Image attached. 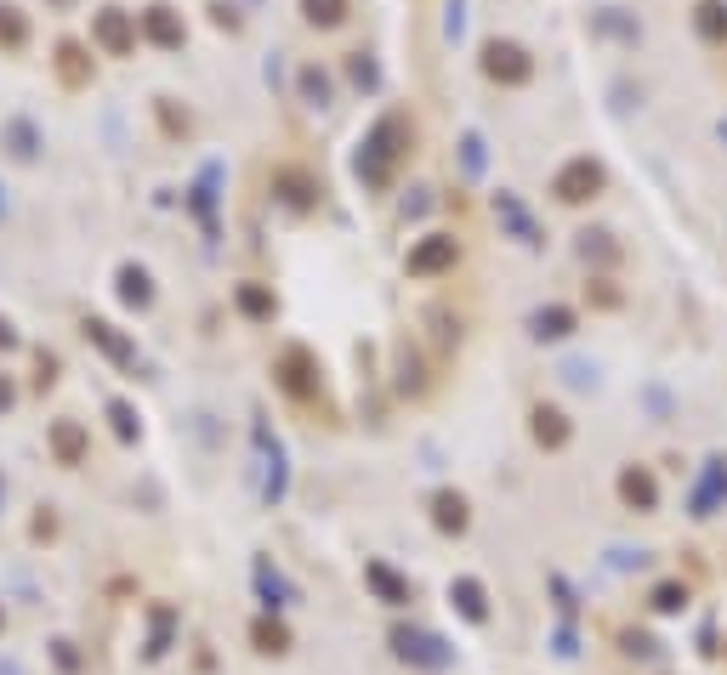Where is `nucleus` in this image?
Here are the masks:
<instances>
[{"mask_svg": "<svg viewBox=\"0 0 727 675\" xmlns=\"http://www.w3.org/2000/svg\"><path fill=\"white\" fill-rule=\"evenodd\" d=\"M409 154H415V114H409V108H387V114L364 131V142H358V154H353L358 188L387 193L392 182H398Z\"/></svg>", "mask_w": 727, "mask_h": 675, "instance_id": "1", "label": "nucleus"}, {"mask_svg": "<svg viewBox=\"0 0 727 675\" xmlns=\"http://www.w3.org/2000/svg\"><path fill=\"white\" fill-rule=\"evenodd\" d=\"M478 69H483V80H489V86L523 91L534 80V57H529V46H523V40L489 35V40H483V52H478Z\"/></svg>", "mask_w": 727, "mask_h": 675, "instance_id": "2", "label": "nucleus"}, {"mask_svg": "<svg viewBox=\"0 0 727 675\" xmlns=\"http://www.w3.org/2000/svg\"><path fill=\"white\" fill-rule=\"evenodd\" d=\"M603 188H608V165L603 159H591V154H574V159H563V165L551 171V199L568 205V210L591 205Z\"/></svg>", "mask_w": 727, "mask_h": 675, "instance_id": "3", "label": "nucleus"}, {"mask_svg": "<svg viewBox=\"0 0 727 675\" xmlns=\"http://www.w3.org/2000/svg\"><path fill=\"white\" fill-rule=\"evenodd\" d=\"M466 256V244L455 239V233H444V227H432V233H421V239L409 244V256H404V273L409 278H444L455 273Z\"/></svg>", "mask_w": 727, "mask_h": 675, "instance_id": "4", "label": "nucleus"}, {"mask_svg": "<svg viewBox=\"0 0 727 675\" xmlns=\"http://www.w3.org/2000/svg\"><path fill=\"white\" fill-rule=\"evenodd\" d=\"M267 188H273V199H279L284 210H296V216L319 210V199H324V182L307 171V165H273V171H267Z\"/></svg>", "mask_w": 727, "mask_h": 675, "instance_id": "5", "label": "nucleus"}, {"mask_svg": "<svg viewBox=\"0 0 727 675\" xmlns=\"http://www.w3.org/2000/svg\"><path fill=\"white\" fill-rule=\"evenodd\" d=\"M137 18L131 12H120V6H97L91 12V46L103 57H131L137 52Z\"/></svg>", "mask_w": 727, "mask_h": 675, "instance_id": "6", "label": "nucleus"}, {"mask_svg": "<svg viewBox=\"0 0 727 675\" xmlns=\"http://www.w3.org/2000/svg\"><path fill=\"white\" fill-rule=\"evenodd\" d=\"M273 375H279V386H284V392H296V398H313V392H324V369H319V358H313L302 341H290V347L279 352Z\"/></svg>", "mask_w": 727, "mask_h": 675, "instance_id": "7", "label": "nucleus"}, {"mask_svg": "<svg viewBox=\"0 0 727 675\" xmlns=\"http://www.w3.org/2000/svg\"><path fill=\"white\" fill-rule=\"evenodd\" d=\"M495 222L506 227V233L523 244V250H540V244H546V233H540V222H534V210L523 205L512 188H500V193H495Z\"/></svg>", "mask_w": 727, "mask_h": 675, "instance_id": "8", "label": "nucleus"}, {"mask_svg": "<svg viewBox=\"0 0 727 675\" xmlns=\"http://www.w3.org/2000/svg\"><path fill=\"white\" fill-rule=\"evenodd\" d=\"M137 35L148 40V46H160V52H182V40H188V29H182V12L177 6H165V0H154L148 12L137 18Z\"/></svg>", "mask_w": 727, "mask_h": 675, "instance_id": "9", "label": "nucleus"}, {"mask_svg": "<svg viewBox=\"0 0 727 675\" xmlns=\"http://www.w3.org/2000/svg\"><path fill=\"white\" fill-rule=\"evenodd\" d=\"M0 148H6V154L18 159V165H35L46 142H40V125L29 120V114H12V120L0 125Z\"/></svg>", "mask_w": 727, "mask_h": 675, "instance_id": "10", "label": "nucleus"}, {"mask_svg": "<svg viewBox=\"0 0 727 675\" xmlns=\"http://www.w3.org/2000/svg\"><path fill=\"white\" fill-rule=\"evenodd\" d=\"M52 69H57V80H63V91H86L91 86V52L80 46V40H57Z\"/></svg>", "mask_w": 727, "mask_h": 675, "instance_id": "11", "label": "nucleus"}, {"mask_svg": "<svg viewBox=\"0 0 727 675\" xmlns=\"http://www.w3.org/2000/svg\"><path fill=\"white\" fill-rule=\"evenodd\" d=\"M114 290H120V301L131 312H148V307H154V273H148V267H137V261H120Z\"/></svg>", "mask_w": 727, "mask_h": 675, "instance_id": "12", "label": "nucleus"}, {"mask_svg": "<svg viewBox=\"0 0 727 675\" xmlns=\"http://www.w3.org/2000/svg\"><path fill=\"white\" fill-rule=\"evenodd\" d=\"M529 329H534V341H563V335L580 329V312L563 307V301H546V307L529 312Z\"/></svg>", "mask_w": 727, "mask_h": 675, "instance_id": "13", "label": "nucleus"}, {"mask_svg": "<svg viewBox=\"0 0 727 675\" xmlns=\"http://www.w3.org/2000/svg\"><path fill=\"white\" fill-rule=\"evenodd\" d=\"M296 103H307V108H330L336 103V80H330V69L302 63V69H296Z\"/></svg>", "mask_w": 727, "mask_h": 675, "instance_id": "14", "label": "nucleus"}, {"mask_svg": "<svg viewBox=\"0 0 727 675\" xmlns=\"http://www.w3.org/2000/svg\"><path fill=\"white\" fill-rule=\"evenodd\" d=\"M574 250H580V261L586 267H614L620 261V244H614V233H603V227H586V233H574Z\"/></svg>", "mask_w": 727, "mask_h": 675, "instance_id": "15", "label": "nucleus"}, {"mask_svg": "<svg viewBox=\"0 0 727 675\" xmlns=\"http://www.w3.org/2000/svg\"><path fill=\"white\" fill-rule=\"evenodd\" d=\"M302 18H307V29L330 35V29H341L353 18V0H302Z\"/></svg>", "mask_w": 727, "mask_h": 675, "instance_id": "16", "label": "nucleus"}, {"mask_svg": "<svg viewBox=\"0 0 727 675\" xmlns=\"http://www.w3.org/2000/svg\"><path fill=\"white\" fill-rule=\"evenodd\" d=\"M233 301H239V312H245V318H256V324H267V318L279 312V295L267 290V284H256V278H245V284L233 290Z\"/></svg>", "mask_w": 727, "mask_h": 675, "instance_id": "17", "label": "nucleus"}, {"mask_svg": "<svg viewBox=\"0 0 727 675\" xmlns=\"http://www.w3.org/2000/svg\"><path fill=\"white\" fill-rule=\"evenodd\" d=\"M86 341H91V347H103L114 364H131V358H137V352H131V341H125V335L108 324V318H86Z\"/></svg>", "mask_w": 727, "mask_h": 675, "instance_id": "18", "label": "nucleus"}, {"mask_svg": "<svg viewBox=\"0 0 727 675\" xmlns=\"http://www.w3.org/2000/svg\"><path fill=\"white\" fill-rule=\"evenodd\" d=\"M29 46V12L0 0V52H23Z\"/></svg>", "mask_w": 727, "mask_h": 675, "instance_id": "19", "label": "nucleus"}, {"mask_svg": "<svg viewBox=\"0 0 727 675\" xmlns=\"http://www.w3.org/2000/svg\"><path fill=\"white\" fill-rule=\"evenodd\" d=\"M693 29H699L710 46H727V6H722V0H699V12H693Z\"/></svg>", "mask_w": 727, "mask_h": 675, "instance_id": "20", "label": "nucleus"}, {"mask_svg": "<svg viewBox=\"0 0 727 675\" xmlns=\"http://www.w3.org/2000/svg\"><path fill=\"white\" fill-rule=\"evenodd\" d=\"M347 80H353L358 91H381V63H375L370 52H347Z\"/></svg>", "mask_w": 727, "mask_h": 675, "instance_id": "21", "label": "nucleus"}, {"mask_svg": "<svg viewBox=\"0 0 727 675\" xmlns=\"http://www.w3.org/2000/svg\"><path fill=\"white\" fill-rule=\"evenodd\" d=\"M154 114H160L165 137H194V114H188V108H177L171 97H154Z\"/></svg>", "mask_w": 727, "mask_h": 675, "instance_id": "22", "label": "nucleus"}, {"mask_svg": "<svg viewBox=\"0 0 727 675\" xmlns=\"http://www.w3.org/2000/svg\"><path fill=\"white\" fill-rule=\"evenodd\" d=\"M483 165H489V154H483V137H478V131H466V137H461V171L466 176H483Z\"/></svg>", "mask_w": 727, "mask_h": 675, "instance_id": "23", "label": "nucleus"}, {"mask_svg": "<svg viewBox=\"0 0 727 675\" xmlns=\"http://www.w3.org/2000/svg\"><path fill=\"white\" fill-rule=\"evenodd\" d=\"M534 437H540V443H563L568 437L563 415H557V409H534Z\"/></svg>", "mask_w": 727, "mask_h": 675, "instance_id": "24", "label": "nucleus"}, {"mask_svg": "<svg viewBox=\"0 0 727 675\" xmlns=\"http://www.w3.org/2000/svg\"><path fill=\"white\" fill-rule=\"evenodd\" d=\"M597 29H603V35H620V40H637V35H642L637 23H625L614 6H608V12H597Z\"/></svg>", "mask_w": 727, "mask_h": 675, "instance_id": "25", "label": "nucleus"}, {"mask_svg": "<svg viewBox=\"0 0 727 675\" xmlns=\"http://www.w3.org/2000/svg\"><path fill=\"white\" fill-rule=\"evenodd\" d=\"M586 295L597 301V307H620V290H614V278H608V273H597V278H591V284H586Z\"/></svg>", "mask_w": 727, "mask_h": 675, "instance_id": "26", "label": "nucleus"}, {"mask_svg": "<svg viewBox=\"0 0 727 675\" xmlns=\"http://www.w3.org/2000/svg\"><path fill=\"white\" fill-rule=\"evenodd\" d=\"M466 35V0H449L444 12V40H461Z\"/></svg>", "mask_w": 727, "mask_h": 675, "instance_id": "27", "label": "nucleus"}, {"mask_svg": "<svg viewBox=\"0 0 727 675\" xmlns=\"http://www.w3.org/2000/svg\"><path fill=\"white\" fill-rule=\"evenodd\" d=\"M211 23H216V29H228V35H239V29H245V18L233 12L228 0H216V6H211Z\"/></svg>", "mask_w": 727, "mask_h": 675, "instance_id": "28", "label": "nucleus"}, {"mask_svg": "<svg viewBox=\"0 0 727 675\" xmlns=\"http://www.w3.org/2000/svg\"><path fill=\"white\" fill-rule=\"evenodd\" d=\"M432 210V188H409V199H404V222H415V216H426Z\"/></svg>", "mask_w": 727, "mask_h": 675, "instance_id": "29", "label": "nucleus"}, {"mask_svg": "<svg viewBox=\"0 0 727 675\" xmlns=\"http://www.w3.org/2000/svg\"><path fill=\"white\" fill-rule=\"evenodd\" d=\"M57 449H63V460H74L80 454V432L74 426H57Z\"/></svg>", "mask_w": 727, "mask_h": 675, "instance_id": "30", "label": "nucleus"}, {"mask_svg": "<svg viewBox=\"0 0 727 675\" xmlns=\"http://www.w3.org/2000/svg\"><path fill=\"white\" fill-rule=\"evenodd\" d=\"M18 347V329H12V318H0V352Z\"/></svg>", "mask_w": 727, "mask_h": 675, "instance_id": "31", "label": "nucleus"}, {"mask_svg": "<svg viewBox=\"0 0 727 675\" xmlns=\"http://www.w3.org/2000/svg\"><path fill=\"white\" fill-rule=\"evenodd\" d=\"M6 403H12V381H6V375H0V409H6Z\"/></svg>", "mask_w": 727, "mask_h": 675, "instance_id": "32", "label": "nucleus"}, {"mask_svg": "<svg viewBox=\"0 0 727 675\" xmlns=\"http://www.w3.org/2000/svg\"><path fill=\"white\" fill-rule=\"evenodd\" d=\"M52 6H69V0H52Z\"/></svg>", "mask_w": 727, "mask_h": 675, "instance_id": "33", "label": "nucleus"}, {"mask_svg": "<svg viewBox=\"0 0 727 675\" xmlns=\"http://www.w3.org/2000/svg\"><path fill=\"white\" fill-rule=\"evenodd\" d=\"M722 137H727V125H722Z\"/></svg>", "mask_w": 727, "mask_h": 675, "instance_id": "34", "label": "nucleus"}]
</instances>
